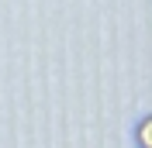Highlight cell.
Wrapping results in <instances>:
<instances>
[{
  "label": "cell",
  "mask_w": 152,
  "mask_h": 148,
  "mask_svg": "<svg viewBox=\"0 0 152 148\" xmlns=\"http://www.w3.org/2000/svg\"><path fill=\"white\" fill-rule=\"evenodd\" d=\"M142 145H145V148H152V120L142 128Z\"/></svg>",
  "instance_id": "cell-1"
}]
</instances>
